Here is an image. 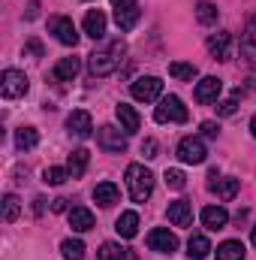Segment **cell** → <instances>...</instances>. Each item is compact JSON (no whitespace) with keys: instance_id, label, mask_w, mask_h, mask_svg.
<instances>
[{"instance_id":"1","label":"cell","mask_w":256,"mask_h":260,"mask_svg":"<svg viewBox=\"0 0 256 260\" xmlns=\"http://www.w3.org/2000/svg\"><path fill=\"white\" fill-rule=\"evenodd\" d=\"M124 55H127V43H124V40H115V43H109V49L94 52V55L88 58V70H91V76H94V79L112 76V73L121 67Z\"/></svg>"},{"instance_id":"2","label":"cell","mask_w":256,"mask_h":260,"mask_svg":"<svg viewBox=\"0 0 256 260\" xmlns=\"http://www.w3.org/2000/svg\"><path fill=\"white\" fill-rule=\"evenodd\" d=\"M127 188H130V197L136 203H145L148 197L154 194V176H151V170H145L142 164H130L127 167Z\"/></svg>"},{"instance_id":"3","label":"cell","mask_w":256,"mask_h":260,"mask_svg":"<svg viewBox=\"0 0 256 260\" xmlns=\"http://www.w3.org/2000/svg\"><path fill=\"white\" fill-rule=\"evenodd\" d=\"M154 118L160 124H184L187 121V106L181 103V97L169 94V97H160V106L154 109Z\"/></svg>"},{"instance_id":"4","label":"cell","mask_w":256,"mask_h":260,"mask_svg":"<svg viewBox=\"0 0 256 260\" xmlns=\"http://www.w3.org/2000/svg\"><path fill=\"white\" fill-rule=\"evenodd\" d=\"M27 88H30V82H27V76H24L21 70H3V76H0V91H3L6 100L24 97Z\"/></svg>"},{"instance_id":"5","label":"cell","mask_w":256,"mask_h":260,"mask_svg":"<svg viewBox=\"0 0 256 260\" xmlns=\"http://www.w3.org/2000/svg\"><path fill=\"white\" fill-rule=\"evenodd\" d=\"M130 91H133L136 100L151 103V100H160V94H163V82H160L157 76H142V79H136V82L130 85Z\"/></svg>"},{"instance_id":"6","label":"cell","mask_w":256,"mask_h":260,"mask_svg":"<svg viewBox=\"0 0 256 260\" xmlns=\"http://www.w3.org/2000/svg\"><path fill=\"white\" fill-rule=\"evenodd\" d=\"M49 34H55L58 43L72 46V49H75V43H78L75 24H72V18H66V15H52V18H49Z\"/></svg>"},{"instance_id":"7","label":"cell","mask_w":256,"mask_h":260,"mask_svg":"<svg viewBox=\"0 0 256 260\" xmlns=\"http://www.w3.org/2000/svg\"><path fill=\"white\" fill-rule=\"evenodd\" d=\"M205 157H208V151H205V142L199 136H184L178 142V160L181 164H202Z\"/></svg>"},{"instance_id":"8","label":"cell","mask_w":256,"mask_h":260,"mask_svg":"<svg viewBox=\"0 0 256 260\" xmlns=\"http://www.w3.org/2000/svg\"><path fill=\"white\" fill-rule=\"evenodd\" d=\"M148 248L157 254H172V251H178V236L169 233L166 227H157L148 233Z\"/></svg>"},{"instance_id":"9","label":"cell","mask_w":256,"mask_h":260,"mask_svg":"<svg viewBox=\"0 0 256 260\" xmlns=\"http://www.w3.org/2000/svg\"><path fill=\"white\" fill-rule=\"evenodd\" d=\"M97 142H100L103 151H124L127 148V133H121L112 124H106V127L97 130Z\"/></svg>"},{"instance_id":"10","label":"cell","mask_w":256,"mask_h":260,"mask_svg":"<svg viewBox=\"0 0 256 260\" xmlns=\"http://www.w3.org/2000/svg\"><path fill=\"white\" fill-rule=\"evenodd\" d=\"M208 52H211L214 61H229V55H232V34H226V30L211 34L208 37Z\"/></svg>"},{"instance_id":"11","label":"cell","mask_w":256,"mask_h":260,"mask_svg":"<svg viewBox=\"0 0 256 260\" xmlns=\"http://www.w3.org/2000/svg\"><path fill=\"white\" fill-rule=\"evenodd\" d=\"M208 191L217 194L220 200H232V197L238 194V179H220L217 170H211L208 173Z\"/></svg>"},{"instance_id":"12","label":"cell","mask_w":256,"mask_h":260,"mask_svg":"<svg viewBox=\"0 0 256 260\" xmlns=\"http://www.w3.org/2000/svg\"><path fill=\"white\" fill-rule=\"evenodd\" d=\"M66 130H69L72 136H78V139H88V136L94 133V121H91V115H88L84 109H75V112L66 118Z\"/></svg>"},{"instance_id":"13","label":"cell","mask_w":256,"mask_h":260,"mask_svg":"<svg viewBox=\"0 0 256 260\" xmlns=\"http://www.w3.org/2000/svg\"><path fill=\"white\" fill-rule=\"evenodd\" d=\"M220 91H223V82H220L217 76H205V79L196 85V100H199V103H217Z\"/></svg>"},{"instance_id":"14","label":"cell","mask_w":256,"mask_h":260,"mask_svg":"<svg viewBox=\"0 0 256 260\" xmlns=\"http://www.w3.org/2000/svg\"><path fill=\"white\" fill-rule=\"evenodd\" d=\"M166 215H169V221H172L175 227H190L193 224V209H190L187 200H175V203H169Z\"/></svg>"},{"instance_id":"15","label":"cell","mask_w":256,"mask_h":260,"mask_svg":"<svg viewBox=\"0 0 256 260\" xmlns=\"http://www.w3.org/2000/svg\"><path fill=\"white\" fill-rule=\"evenodd\" d=\"M226 221H229V212H226L223 206H205V209H202V224H205L208 230H223Z\"/></svg>"},{"instance_id":"16","label":"cell","mask_w":256,"mask_h":260,"mask_svg":"<svg viewBox=\"0 0 256 260\" xmlns=\"http://www.w3.org/2000/svg\"><path fill=\"white\" fill-rule=\"evenodd\" d=\"M139 15H142L139 3H127V6H118V9H115V24H118L121 30H133V27H136V21H139Z\"/></svg>"},{"instance_id":"17","label":"cell","mask_w":256,"mask_h":260,"mask_svg":"<svg viewBox=\"0 0 256 260\" xmlns=\"http://www.w3.org/2000/svg\"><path fill=\"white\" fill-rule=\"evenodd\" d=\"M115 115H118V121H121V130H124V133H136L139 124H142L139 112H136L130 103H118V106H115Z\"/></svg>"},{"instance_id":"18","label":"cell","mask_w":256,"mask_h":260,"mask_svg":"<svg viewBox=\"0 0 256 260\" xmlns=\"http://www.w3.org/2000/svg\"><path fill=\"white\" fill-rule=\"evenodd\" d=\"M84 34H88L91 40H103V37H106V15H103L100 9H91V12L84 15Z\"/></svg>"},{"instance_id":"19","label":"cell","mask_w":256,"mask_h":260,"mask_svg":"<svg viewBox=\"0 0 256 260\" xmlns=\"http://www.w3.org/2000/svg\"><path fill=\"white\" fill-rule=\"evenodd\" d=\"M69 227H72L75 233H88V230H94V215H91V209H84V206H72V212H69Z\"/></svg>"},{"instance_id":"20","label":"cell","mask_w":256,"mask_h":260,"mask_svg":"<svg viewBox=\"0 0 256 260\" xmlns=\"http://www.w3.org/2000/svg\"><path fill=\"white\" fill-rule=\"evenodd\" d=\"M241 58L250 67H256V21L247 24V34L241 37Z\"/></svg>"},{"instance_id":"21","label":"cell","mask_w":256,"mask_h":260,"mask_svg":"<svg viewBox=\"0 0 256 260\" xmlns=\"http://www.w3.org/2000/svg\"><path fill=\"white\" fill-rule=\"evenodd\" d=\"M115 230H118L121 239H133V236L139 233V215H136V212H124V215L118 218Z\"/></svg>"},{"instance_id":"22","label":"cell","mask_w":256,"mask_h":260,"mask_svg":"<svg viewBox=\"0 0 256 260\" xmlns=\"http://www.w3.org/2000/svg\"><path fill=\"white\" fill-rule=\"evenodd\" d=\"M75 73H78V58H61V61L55 64V70H52V76H55L58 82H72Z\"/></svg>"},{"instance_id":"23","label":"cell","mask_w":256,"mask_h":260,"mask_svg":"<svg viewBox=\"0 0 256 260\" xmlns=\"http://www.w3.org/2000/svg\"><path fill=\"white\" fill-rule=\"evenodd\" d=\"M88 160H91V154H88L84 148H75V151L69 154V160H66V170H69V176H72V179L84 176V170H88Z\"/></svg>"},{"instance_id":"24","label":"cell","mask_w":256,"mask_h":260,"mask_svg":"<svg viewBox=\"0 0 256 260\" xmlns=\"http://www.w3.org/2000/svg\"><path fill=\"white\" fill-rule=\"evenodd\" d=\"M118 197H121V191H118V185H112V182H100V185L94 188V200H97L100 206H112V203H118Z\"/></svg>"},{"instance_id":"25","label":"cell","mask_w":256,"mask_h":260,"mask_svg":"<svg viewBox=\"0 0 256 260\" xmlns=\"http://www.w3.org/2000/svg\"><path fill=\"white\" fill-rule=\"evenodd\" d=\"M187 254H190V260H205L211 254V242L202 233H196V236H190V242H187Z\"/></svg>"},{"instance_id":"26","label":"cell","mask_w":256,"mask_h":260,"mask_svg":"<svg viewBox=\"0 0 256 260\" xmlns=\"http://www.w3.org/2000/svg\"><path fill=\"white\" fill-rule=\"evenodd\" d=\"M36 142H39V130L36 127H18L15 130V145H18L21 151L36 148Z\"/></svg>"},{"instance_id":"27","label":"cell","mask_w":256,"mask_h":260,"mask_svg":"<svg viewBox=\"0 0 256 260\" xmlns=\"http://www.w3.org/2000/svg\"><path fill=\"white\" fill-rule=\"evenodd\" d=\"M169 76H172V79H178V82H193V79L199 76V70H196V64L172 61V64H169Z\"/></svg>"},{"instance_id":"28","label":"cell","mask_w":256,"mask_h":260,"mask_svg":"<svg viewBox=\"0 0 256 260\" xmlns=\"http://www.w3.org/2000/svg\"><path fill=\"white\" fill-rule=\"evenodd\" d=\"M217 260H244V245L235 239H226L223 245H217Z\"/></svg>"},{"instance_id":"29","label":"cell","mask_w":256,"mask_h":260,"mask_svg":"<svg viewBox=\"0 0 256 260\" xmlns=\"http://www.w3.org/2000/svg\"><path fill=\"white\" fill-rule=\"evenodd\" d=\"M217 6L211 3V0H199L196 3V18H199V24H217Z\"/></svg>"},{"instance_id":"30","label":"cell","mask_w":256,"mask_h":260,"mask_svg":"<svg viewBox=\"0 0 256 260\" xmlns=\"http://www.w3.org/2000/svg\"><path fill=\"white\" fill-rule=\"evenodd\" d=\"M61 254H64V260H84V242L81 239H64Z\"/></svg>"},{"instance_id":"31","label":"cell","mask_w":256,"mask_h":260,"mask_svg":"<svg viewBox=\"0 0 256 260\" xmlns=\"http://www.w3.org/2000/svg\"><path fill=\"white\" fill-rule=\"evenodd\" d=\"M18 212H21L18 197H15V194H6V197H3V221H6V224H12V221L18 218Z\"/></svg>"},{"instance_id":"32","label":"cell","mask_w":256,"mask_h":260,"mask_svg":"<svg viewBox=\"0 0 256 260\" xmlns=\"http://www.w3.org/2000/svg\"><path fill=\"white\" fill-rule=\"evenodd\" d=\"M66 179H69V170H61V167H49V170L42 173V182H46V185H55V188L64 185Z\"/></svg>"},{"instance_id":"33","label":"cell","mask_w":256,"mask_h":260,"mask_svg":"<svg viewBox=\"0 0 256 260\" xmlns=\"http://www.w3.org/2000/svg\"><path fill=\"white\" fill-rule=\"evenodd\" d=\"M238 97H241V88H238L232 97H226V100H220V103H217V115H223V118L235 115V109H238Z\"/></svg>"},{"instance_id":"34","label":"cell","mask_w":256,"mask_h":260,"mask_svg":"<svg viewBox=\"0 0 256 260\" xmlns=\"http://www.w3.org/2000/svg\"><path fill=\"white\" fill-rule=\"evenodd\" d=\"M163 179H166V185H169V188H175V191H181V188L187 185V176H184L181 170H166V176H163Z\"/></svg>"},{"instance_id":"35","label":"cell","mask_w":256,"mask_h":260,"mask_svg":"<svg viewBox=\"0 0 256 260\" xmlns=\"http://www.w3.org/2000/svg\"><path fill=\"white\" fill-rule=\"evenodd\" d=\"M121 254H124V248L115 242H103V248H100V260H121Z\"/></svg>"},{"instance_id":"36","label":"cell","mask_w":256,"mask_h":260,"mask_svg":"<svg viewBox=\"0 0 256 260\" xmlns=\"http://www.w3.org/2000/svg\"><path fill=\"white\" fill-rule=\"evenodd\" d=\"M24 55L42 58V43H39V40H27V46H24Z\"/></svg>"},{"instance_id":"37","label":"cell","mask_w":256,"mask_h":260,"mask_svg":"<svg viewBox=\"0 0 256 260\" xmlns=\"http://www.w3.org/2000/svg\"><path fill=\"white\" fill-rule=\"evenodd\" d=\"M142 154L151 160V157H157V139H145L142 142Z\"/></svg>"},{"instance_id":"38","label":"cell","mask_w":256,"mask_h":260,"mask_svg":"<svg viewBox=\"0 0 256 260\" xmlns=\"http://www.w3.org/2000/svg\"><path fill=\"white\" fill-rule=\"evenodd\" d=\"M199 130H202L208 139H217V136H220V127H217L214 121H202V127H199Z\"/></svg>"},{"instance_id":"39","label":"cell","mask_w":256,"mask_h":260,"mask_svg":"<svg viewBox=\"0 0 256 260\" xmlns=\"http://www.w3.org/2000/svg\"><path fill=\"white\" fill-rule=\"evenodd\" d=\"M36 15H39V0H30V6H27V18L33 21Z\"/></svg>"},{"instance_id":"40","label":"cell","mask_w":256,"mask_h":260,"mask_svg":"<svg viewBox=\"0 0 256 260\" xmlns=\"http://www.w3.org/2000/svg\"><path fill=\"white\" fill-rule=\"evenodd\" d=\"M52 212H66V200H64V197L52 200Z\"/></svg>"},{"instance_id":"41","label":"cell","mask_w":256,"mask_h":260,"mask_svg":"<svg viewBox=\"0 0 256 260\" xmlns=\"http://www.w3.org/2000/svg\"><path fill=\"white\" fill-rule=\"evenodd\" d=\"M42 209H46V200H42V197H36V206H33V212H36V215H42Z\"/></svg>"},{"instance_id":"42","label":"cell","mask_w":256,"mask_h":260,"mask_svg":"<svg viewBox=\"0 0 256 260\" xmlns=\"http://www.w3.org/2000/svg\"><path fill=\"white\" fill-rule=\"evenodd\" d=\"M121 260H136V251H130V248H124V254H121Z\"/></svg>"},{"instance_id":"43","label":"cell","mask_w":256,"mask_h":260,"mask_svg":"<svg viewBox=\"0 0 256 260\" xmlns=\"http://www.w3.org/2000/svg\"><path fill=\"white\" fill-rule=\"evenodd\" d=\"M127 3H136V0H112V6L118 9V6H127Z\"/></svg>"},{"instance_id":"44","label":"cell","mask_w":256,"mask_h":260,"mask_svg":"<svg viewBox=\"0 0 256 260\" xmlns=\"http://www.w3.org/2000/svg\"><path fill=\"white\" fill-rule=\"evenodd\" d=\"M250 130H253V136H256V115L250 118Z\"/></svg>"},{"instance_id":"45","label":"cell","mask_w":256,"mask_h":260,"mask_svg":"<svg viewBox=\"0 0 256 260\" xmlns=\"http://www.w3.org/2000/svg\"><path fill=\"white\" fill-rule=\"evenodd\" d=\"M253 245H256V227H253Z\"/></svg>"},{"instance_id":"46","label":"cell","mask_w":256,"mask_h":260,"mask_svg":"<svg viewBox=\"0 0 256 260\" xmlns=\"http://www.w3.org/2000/svg\"><path fill=\"white\" fill-rule=\"evenodd\" d=\"M253 21H256V15H253Z\"/></svg>"}]
</instances>
